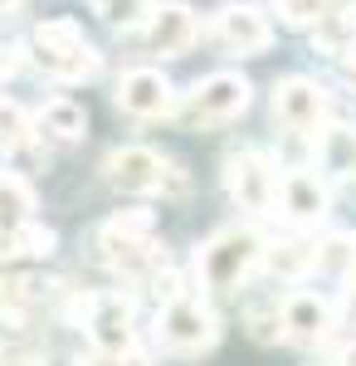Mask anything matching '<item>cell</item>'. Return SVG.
<instances>
[{
  "mask_svg": "<svg viewBox=\"0 0 356 366\" xmlns=\"http://www.w3.org/2000/svg\"><path fill=\"white\" fill-rule=\"evenodd\" d=\"M34 220V191L25 176L0 171V229H20Z\"/></svg>",
  "mask_w": 356,
  "mask_h": 366,
  "instance_id": "cell-20",
  "label": "cell"
},
{
  "mask_svg": "<svg viewBox=\"0 0 356 366\" xmlns=\"http://www.w3.org/2000/svg\"><path fill=\"white\" fill-rule=\"evenodd\" d=\"M210 39H215L224 54H264L269 44H274V25H269V15L259 10V5H224L210 15Z\"/></svg>",
  "mask_w": 356,
  "mask_h": 366,
  "instance_id": "cell-10",
  "label": "cell"
},
{
  "mask_svg": "<svg viewBox=\"0 0 356 366\" xmlns=\"http://www.w3.org/2000/svg\"><path fill=\"white\" fill-rule=\"evenodd\" d=\"M342 317H347V327H356V279L347 288V298H342Z\"/></svg>",
  "mask_w": 356,
  "mask_h": 366,
  "instance_id": "cell-25",
  "label": "cell"
},
{
  "mask_svg": "<svg viewBox=\"0 0 356 366\" xmlns=\"http://www.w3.org/2000/svg\"><path fill=\"white\" fill-rule=\"evenodd\" d=\"M98 259L122 279H147L157 274V264H166V254L157 249V220L152 210H117L112 220L98 225Z\"/></svg>",
  "mask_w": 356,
  "mask_h": 366,
  "instance_id": "cell-2",
  "label": "cell"
},
{
  "mask_svg": "<svg viewBox=\"0 0 356 366\" xmlns=\"http://www.w3.org/2000/svg\"><path fill=\"white\" fill-rule=\"evenodd\" d=\"M10 74H15V54H10V49H0V84H5Z\"/></svg>",
  "mask_w": 356,
  "mask_h": 366,
  "instance_id": "cell-28",
  "label": "cell"
},
{
  "mask_svg": "<svg viewBox=\"0 0 356 366\" xmlns=\"http://www.w3.org/2000/svg\"><path fill=\"white\" fill-rule=\"evenodd\" d=\"M342 79H347V84L356 88V49H352V54H347V59H342Z\"/></svg>",
  "mask_w": 356,
  "mask_h": 366,
  "instance_id": "cell-29",
  "label": "cell"
},
{
  "mask_svg": "<svg viewBox=\"0 0 356 366\" xmlns=\"http://www.w3.org/2000/svg\"><path fill=\"white\" fill-rule=\"evenodd\" d=\"M44 293H49V283L39 279H0V322L20 327L29 312L44 303Z\"/></svg>",
  "mask_w": 356,
  "mask_h": 366,
  "instance_id": "cell-18",
  "label": "cell"
},
{
  "mask_svg": "<svg viewBox=\"0 0 356 366\" xmlns=\"http://www.w3.org/2000/svg\"><path fill=\"white\" fill-rule=\"evenodd\" d=\"M112 103L127 117H171L176 113V88L162 69H127L112 88Z\"/></svg>",
  "mask_w": 356,
  "mask_h": 366,
  "instance_id": "cell-11",
  "label": "cell"
},
{
  "mask_svg": "<svg viewBox=\"0 0 356 366\" xmlns=\"http://www.w3.org/2000/svg\"><path fill=\"white\" fill-rule=\"evenodd\" d=\"M54 249V229L44 225H20V229H0V264H25V259H44Z\"/></svg>",
  "mask_w": 356,
  "mask_h": 366,
  "instance_id": "cell-17",
  "label": "cell"
},
{
  "mask_svg": "<svg viewBox=\"0 0 356 366\" xmlns=\"http://www.w3.org/2000/svg\"><path fill=\"white\" fill-rule=\"evenodd\" d=\"M249 98H254V88H249L244 74H205L191 93H181V122L186 127H224V122H234V117L249 108Z\"/></svg>",
  "mask_w": 356,
  "mask_h": 366,
  "instance_id": "cell-5",
  "label": "cell"
},
{
  "mask_svg": "<svg viewBox=\"0 0 356 366\" xmlns=\"http://www.w3.org/2000/svg\"><path fill=\"white\" fill-rule=\"evenodd\" d=\"M274 122L283 132H298V137H322L317 127L327 122V93L302 79V74H288L274 84Z\"/></svg>",
  "mask_w": 356,
  "mask_h": 366,
  "instance_id": "cell-9",
  "label": "cell"
},
{
  "mask_svg": "<svg viewBox=\"0 0 356 366\" xmlns=\"http://www.w3.org/2000/svg\"><path fill=\"white\" fill-rule=\"evenodd\" d=\"M342 10V0H274V15L288 29H317Z\"/></svg>",
  "mask_w": 356,
  "mask_h": 366,
  "instance_id": "cell-21",
  "label": "cell"
},
{
  "mask_svg": "<svg viewBox=\"0 0 356 366\" xmlns=\"http://www.w3.org/2000/svg\"><path fill=\"white\" fill-rule=\"evenodd\" d=\"M103 176H108L112 191H122V196H157V191H186V176L181 167L162 157V152H152V147H117L108 152V162H103Z\"/></svg>",
  "mask_w": 356,
  "mask_h": 366,
  "instance_id": "cell-4",
  "label": "cell"
},
{
  "mask_svg": "<svg viewBox=\"0 0 356 366\" xmlns=\"http://www.w3.org/2000/svg\"><path fill=\"white\" fill-rule=\"evenodd\" d=\"M317 162L337 181H356V132L352 127H327L317 137Z\"/></svg>",
  "mask_w": 356,
  "mask_h": 366,
  "instance_id": "cell-16",
  "label": "cell"
},
{
  "mask_svg": "<svg viewBox=\"0 0 356 366\" xmlns=\"http://www.w3.org/2000/svg\"><path fill=\"white\" fill-rule=\"evenodd\" d=\"M317 269H322V274H337V279H347V274L356 269V234H347V229L322 234V239H317Z\"/></svg>",
  "mask_w": 356,
  "mask_h": 366,
  "instance_id": "cell-22",
  "label": "cell"
},
{
  "mask_svg": "<svg viewBox=\"0 0 356 366\" xmlns=\"http://www.w3.org/2000/svg\"><path fill=\"white\" fill-rule=\"evenodd\" d=\"M278 312H283V342H293V347H317V342H327L332 317H337L322 293H288V298L278 303Z\"/></svg>",
  "mask_w": 356,
  "mask_h": 366,
  "instance_id": "cell-13",
  "label": "cell"
},
{
  "mask_svg": "<svg viewBox=\"0 0 356 366\" xmlns=\"http://www.w3.org/2000/svg\"><path fill=\"white\" fill-rule=\"evenodd\" d=\"M79 322L98 357H132L137 322H132V303L122 293H88V298H79Z\"/></svg>",
  "mask_w": 356,
  "mask_h": 366,
  "instance_id": "cell-7",
  "label": "cell"
},
{
  "mask_svg": "<svg viewBox=\"0 0 356 366\" xmlns=\"http://www.w3.org/2000/svg\"><path fill=\"white\" fill-rule=\"evenodd\" d=\"M278 210L288 225H322L327 220V181L312 167H288L278 176Z\"/></svg>",
  "mask_w": 356,
  "mask_h": 366,
  "instance_id": "cell-12",
  "label": "cell"
},
{
  "mask_svg": "<svg viewBox=\"0 0 356 366\" xmlns=\"http://www.w3.org/2000/svg\"><path fill=\"white\" fill-rule=\"evenodd\" d=\"M269 259V244L259 239L254 225H229L215 229L200 249H195V279L210 293H234L254 279V269Z\"/></svg>",
  "mask_w": 356,
  "mask_h": 366,
  "instance_id": "cell-1",
  "label": "cell"
},
{
  "mask_svg": "<svg viewBox=\"0 0 356 366\" xmlns=\"http://www.w3.org/2000/svg\"><path fill=\"white\" fill-rule=\"evenodd\" d=\"M20 5H25V0H0V20H5V15H15Z\"/></svg>",
  "mask_w": 356,
  "mask_h": 366,
  "instance_id": "cell-30",
  "label": "cell"
},
{
  "mask_svg": "<svg viewBox=\"0 0 356 366\" xmlns=\"http://www.w3.org/2000/svg\"><path fill=\"white\" fill-rule=\"evenodd\" d=\"M224 191H229V200L239 210L269 215L278 205V176L269 167V157L264 152H234V157H224Z\"/></svg>",
  "mask_w": 356,
  "mask_h": 366,
  "instance_id": "cell-8",
  "label": "cell"
},
{
  "mask_svg": "<svg viewBox=\"0 0 356 366\" xmlns=\"http://www.w3.org/2000/svg\"><path fill=\"white\" fill-rule=\"evenodd\" d=\"M88 5L108 25H147V15H152V0H88Z\"/></svg>",
  "mask_w": 356,
  "mask_h": 366,
  "instance_id": "cell-24",
  "label": "cell"
},
{
  "mask_svg": "<svg viewBox=\"0 0 356 366\" xmlns=\"http://www.w3.org/2000/svg\"><path fill=\"white\" fill-rule=\"evenodd\" d=\"M0 366H39V362H34V357H25V352H5V357H0Z\"/></svg>",
  "mask_w": 356,
  "mask_h": 366,
  "instance_id": "cell-27",
  "label": "cell"
},
{
  "mask_svg": "<svg viewBox=\"0 0 356 366\" xmlns=\"http://www.w3.org/2000/svg\"><path fill=\"white\" fill-rule=\"evenodd\" d=\"M34 137V122L15 98H0V152H20Z\"/></svg>",
  "mask_w": 356,
  "mask_h": 366,
  "instance_id": "cell-23",
  "label": "cell"
},
{
  "mask_svg": "<svg viewBox=\"0 0 356 366\" xmlns=\"http://www.w3.org/2000/svg\"><path fill=\"white\" fill-rule=\"evenodd\" d=\"M88 366H142V362H137V357H98V352H93V362H88Z\"/></svg>",
  "mask_w": 356,
  "mask_h": 366,
  "instance_id": "cell-26",
  "label": "cell"
},
{
  "mask_svg": "<svg viewBox=\"0 0 356 366\" xmlns=\"http://www.w3.org/2000/svg\"><path fill=\"white\" fill-rule=\"evenodd\" d=\"M269 269H274L278 279H302L307 269H317V239H302V234H288V239H278L269 259H264Z\"/></svg>",
  "mask_w": 356,
  "mask_h": 366,
  "instance_id": "cell-19",
  "label": "cell"
},
{
  "mask_svg": "<svg viewBox=\"0 0 356 366\" xmlns=\"http://www.w3.org/2000/svg\"><path fill=\"white\" fill-rule=\"evenodd\" d=\"M25 49L34 59V69L44 79H54V84H88V79H98V49L88 44V34L74 20H39L29 29Z\"/></svg>",
  "mask_w": 356,
  "mask_h": 366,
  "instance_id": "cell-3",
  "label": "cell"
},
{
  "mask_svg": "<svg viewBox=\"0 0 356 366\" xmlns=\"http://www.w3.org/2000/svg\"><path fill=\"white\" fill-rule=\"evenodd\" d=\"M157 342L176 357H200L219 342V317L195 293H176V298H166L162 317H157Z\"/></svg>",
  "mask_w": 356,
  "mask_h": 366,
  "instance_id": "cell-6",
  "label": "cell"
},
{
  "mask_svg": "<svg viewBox=\"0 0 356 366\" xmlns=\"http://www.w3.org/2000/svg\"><path fill=\"white\" fill-rule=\"evenodd\" d=\"M39 132L59 147H74V142L88 137V108H83L79 98H49L44 108H39Z\"/></svg>",
  "mask_w": 356,
  "mask_h": 366,
  "instance_id": "cell-15",
  "label": "cell"
},
{
  "mask_svg": "<svg viewBox=\"0 0 356 366\" xmlns=\"http://www.w3.org/2000/svg\"><path fill=\"white\" fill-rule=\"evenodd\" d=\"M147 44H152V54H162V59H181L186 54V49L195 44L191 5H181V0L152 5V15H147Z\"/></svg>",
  "mask_w": 356,
  "mask_h": 366,
  "instance_id": "cell-14",
  "label": "cell"
},
{
  "mask_svg": "<svg viewBox=\"0 0 356 366\" xmlns=\"http://www.w3.org/2000/svg\"><path fill=\"white\" fill-rule=\"evenodd\" d=\"M337 366H356V342L347 347V352H342V362H337Z\"/></svg>",
  "mask_w": 356,
  "mask_h": 366,
  "instance_id": "cell-31",
  "label": "cell"
}]
</instances>
